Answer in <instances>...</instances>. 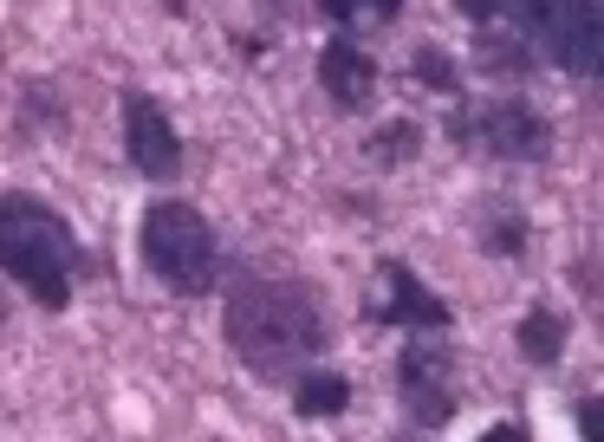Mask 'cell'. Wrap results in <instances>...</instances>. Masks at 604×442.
I'll use <instances>...</instances> for the list:
<instances>
[{
    "instance_id": "obj_19",
    "label": "cell",
    "mask_w": 604,
    "mask_h": 442,
    "mask_svg": "<svg viewBox=\"0 0 604 442\" xmlns=\"http://www.w3.org/2000/svg\"><path fill=\"white\" fill-rule=\"evenodd\" d=\"M572 423H579V442H604V397H579Z\"/></svg>"
},
{
    "instance_id": "obj_9",
    "label": "cell",
    "mask_w": 604,
    "mask_h": 442,
    "mask_svg": "<svg viewBox=\"0 0 604 442\" xmlns=\"http://www.w3.org/2000/svg\"><path fill=\"white\" fill-rule=\"evenodd\" d=\"M377 59L351 40V33H332L326 46H319V91L332 98L338 111H371V98H377Z\"/></svg>"
},
{
    "instance_id": "obj_15",
    "label": "cell",
    "mask_w": 604,
    "mask_h": 442,
    "mask_svg": "<svg viewBox=\"0 0 604 442\" xmlns=\"http://www.w3.org/2000/svg\"><path fill=\"white\" fill-rule=\"evenodd\" d=\"M474 59H481V73H487V78H527V73H534L527 40L494 33V26H481V33H474Z\"/></svg>"
},
{
    "instance_id": "obj_6",
    "label": "cell",
    "mask_w": 604,
    "mask_h": 442,
    "mask_svg": "<svg viewBox=\"0 0 604 442\" xmlns=\"http://www.w3.org/2000/svg\"><path fill=\"white\" fill-rule=\"evenodd\" d=\"M520 26L559 73L604 78V7L598 0H520Z\"/></svg>"
},
{
    "instance_id": "obj_22",
    "label": "cell",
    "mask_w": 604,
    "mask_h": 442,
    "mask_svg": "<svg viewBox=\"0 0 604 442\" xmlns=\"http://www.w3.org/2000/svg\"><path fill=\"white\" fill-rule=\"evenodd\" d=\"M384 442H436V430H416L409 423V430H397V437H384Z\"/></svg>"
},
{
    "instance_id": "obj_10",
    "label": "cell",
    "mask_w": 604,
    "mask_h": 442,
    "mask_svg": "<svg viewBox=\"0 0 604 442\" xmlns=\"http://www.w3.org/2000/svg\"><path fill=\"white\" fill-rule=\"evenodd\" d=\"M565 345H572V319H565L552 299L527 306V319L514 325V352H520L534 371H552L559 358H565Z\"/></svg>"
},
{
    "instance_id": "obj_14",
    "label": "cell",
    "mask_w": 604,
    "mask_h": 442,
    "mask_svg": "<svg viewBox=\"0 0 604 442\" xmlns=\"http://www.w3.org/2000/svg\"><path fill=\"white\" fill-rule=\"evenodd\" d=\"M422 156V124L416 118H391V124H377L371 137H364V163L371 169H403V163H416Z\"/></svg>"
},
{
    "instance_id": "obj_5",
    "label": "cell",
    "mask_w": 604,
    "mask_h": 442,
    "mask_svg": "<svg viewBox=\"0 0 604 442\" xmlns=\"http://www.w3.org/2000/svg\"><path fill=\"white\" fill-rule=\"evenodd\" d=\"M455 345L442 332H409L397 352V404L416 430H449L462 410V384H455Z\"/></svg>"
},
{
    "instance_id": "obj_3",
    "label": "cell",
    "mask_w": 604,
    "mask_h": 442,
    "mask_svg": "<svg viewBox=\"0 0 604 442\" xmlns=\"http://www.w3.org/2000/svg\"><path fill=\"white\" fill-rule=\"evenodd\" d=\"M136 254L150 267V280L176 299H201L215 287V274H221V241H215L208 216H201L196 202H183V196H156L143 209V221H136Z\"/></svg>"
},
{
    "instance_id": "obj_21",
    "label": "cell",
    "mask_w": 604,
    "mask_h": 442,
    "mask_svg": "<svg viewBox=\"0 0 604 442\" xmlns=\"http://www.w3.org/2000/svg\"><path fill=\"white\" fill-rule=\"evenodd\" d=\"M455 7H462V13H469L474 26H487V20H494V13H501V0H455Z\"/></svg>"
},
{
    "instance_id": "obj_23",
    "label": "cell",
    "mask_w": 604,
    "mask_h": 442,
    "mask_svg": "<svg viewBox=\"0 0 604 442\" xmlns=\"http://www.w3.org/2000/svg\"><path fill=\"white\" fill-rule=\"evenodd\" d=\"M254 7H261V13H267V20H279V13H286V7H293V0H254Z\"/></svg>"
},
{
    "instance_id": "obj_7",
    "label": "cell",
    "mask_w": 604,
    "mask_h": 442,
    "mask_svg": "<svg viewBox=\"0 0 604 442\" xmlns=\"http://www.w3.org/2000/svg\"><path fill=\"white\" fill-rule=\"evenodd\" d=\"M118 131H124V163L143 183H176L183 176V131L156 91H124L118 98Z\"/></svg>"
},
{
    "instance_id": "obj_1",
    "label": "cell",
    "mask_w": 604,
    "mask_h": 442,
    "mask_svg": "<svg viewBox=\"0 0 604 442\" xmlns=\"http://www.w3.org/2000/svg\"><path fill=\"white\" fill-rule=\"evenodd\" d=\"M221 339L254 377L286 384V377H306L319 365V352L332 345V325H326V306L306 280L241 274L228 287V306H221Z\"/></svg>"
},
{
    "instance_id": "obj_24",
    "label": "cell",
    "mask_w": 604,
    "mask_h": 442,
    "mask_svg": "<svg viewBox=\"0 0 604 442\" xmlns=\"http://www.w3.org/2000/svg\"><path fill=\"white\" fill-rule=\"evenodd\" d=\"M163 13H176V20H189V0H163Z\"/></svg>"
},
{
    "instance_id": "obj_8",
    "label": "cell",
    "mask_w": 604,
    "mask_h": 442,
    "mask_svg": "<svg viewBox=\"0 0 604 442\" xmlns=\"http://www.w3.org/2000/svg\"><path fill=\"white\" fill-rule=\"evenodd\" d=\"M377 280H384V325H403V332H449V325H455L449 299L429 294L409 261L384 254V261H377Z\"/></svg>"
},
{
    "instance_id": "obj_20",
    "label": "cell",
    "mask_w": 604,
    "mask_h": 442,
    "mask_svg": "<svg viewBox=\"0 0 604 442\" xmlns=\"http://www.w3.org/2000/svg\"><path fill=\"white\" fill-rule=\"evenodd\" d=\"M481 442H534V437H527V423H520V417H501V423H487V430H481Z\"/></svg>"
},
{
    "instance_id": "obj_18",
    "label": "cell",
    "mask_w": 604,
    "mask_h": 442,
    "mask_svg": "<svg viewBox=\"0 0 604 442\" xmlns=\"http://www.w3.org/2000/svg\"><path fill=\"white\" fill-rule=\"evenodd\" d=\"M572 287H579V299L592 306V319H598V332H604V261L598 254H579L572 261Z\"/></svg>"
},
{
    "instance_id": "obj_17",
    "label": "cell",
    "mask_w": 604,
    "mask_h": 442,
    "mask_svg": "<svg viewBox=\"0 0 604 442\" xmlns=\"http://www.w3.org/2000/svg\"><path fill=\"white\" fill-rule=\"evenodd\" d=\"M319 13L332 20L338 33H351V26H377V20H397L403 0H319Z\"/></svg>"
},
{
    "instance_id": "obj_11",
    "label": "cell",
    "mask_w": 604,
    "mask_h": 442,
    "mask_svg": "<svg viewBox=\"0 0 604 442\" xmlns=\"http://www.w3.org/2000/svg\"><path fill=\"white\" fill-rule=\"evenodd\" d=\"M474 247H481L487 261H520V254H527V216H520V202L481 196V202H474Z\"/></svg>"
},
{
    "instance_id": "obj_12",
    "label": "cell",
    "mask_w": 604,
    "mask_h": 442,
    "mask_svg": "<svg viewBox=\"0 0 604 442\" xmlns=\"http://www.w3.org/2000/svg\"><path fill=\"white\" fill-rule=\"evenodd\" d=\"M344 410H351V377L344 371L312 365L306 377H293V417L326 423V417H344Z\"/></svg>"
},
{
    "instance_id": "obj_13",
    "label": "cell",
    "mask_w": 604,
    "mask_h": 442,
    "mask_svg": "<svg viewBox=\"0 0 604 442\" xmlns=\"http://www.w3.org/2000/svg\"><path fill=\"white\" fill-rule=\"evenodd\" d=\"M66 131V98L53 78H26L20 85V137H59Z\"/></svg>"
},
{
    "instance_id": "obj_4",
    "label": "cell",
    "mask_w": 604,
    "mask_h": 442,
    "mask_svg": "<svg viewBox=\"0 0 604 442\" xmlns=\"http://www.w3.org/2000/svg\"><path fill=\"white\" fill-rule=\"evenodd\" d=\"M449 137L462 150H481L494 163H546L552 156V124L539 118L527 98H481V104H455Z\"/></svg>"
},
{
    "instance_id": "obj_16",
    "label": "cell",
    "mask_w": 604,
    "mask_h": 442,
    "mask_svg": "<svg viewBox=\"0 0 604 442\" xmlns=\"http://www.w3.org/2000/svg\"><path fill=\"white\" fill-rule=\"evenodd\" d=\"M409 78H416L422 91H436V98H462V66H455L442 46H416V59H409Z\"/></svg>"
},
{
    "instance_id": "obj_2",
    "label": "cell",
    "mask_w": 604,
    "mask_h": 442,
    "mask_svg": "<svg viewBox=\"0 0 604 442\" xmlns=\"http://www.w3.org/2000/svg\"><path fill=\"white\" fill-rule=\"evenodd\" d=\"M78 267H85V247L72 221L33 189H0V274L40 312H66L78 294Z\"/></svg>"
}]
</instances>
